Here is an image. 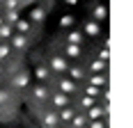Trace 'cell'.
Masks as SVG:
<instances>
[{"mask_svg":"<svg viewBox=\"0 0 133 128\" xmlns=\"http://www.w3.org/2000/svg\"><path fill=\"white\" fill-rule=\"evenodd\" d=\"M51 69H53L55 73H64L66 69H69V62H66L64 57H51Z\"/></svg>","mask_w":133,"mask_h":128,"instance_id":"6da1fadb","label":"cell"},{"mask_svg":"<svg viewBox=\"0 0 133 128\" xmlns=\"http://www.w3.org/2000/svg\"><path fill=\"white\" fill-rule=\"evenodd\" d=\"M90 85L92 87H108V76L106 73H94V76H90Z\"/></svg>","mask_w":133,"mask_h":128,"instance_id":"7a4b0ae2","label":"cell"},{"mask_svg":"<svg viewBox=\"0 0 133 128\" xmlns=\"http://www.w3.org/2000/svg\"><path fill=\"white\" fill-rule=\"evenodd\" d=\"M60 91L66 94V96L74 94V91H76V82H74L71 78H62V80H60Z\"/></svg>","mask_w":133,"mask_h":128,"instance_id":"3957f363","label":"cell"},{"mask_svg":"<svg viewBox=\"0 0 133 128\" xmlns=\"http://www.w3.org/2000/svg\"><path fill=\"white\" fill-rule=\"evenodd\" d=\"M53 105H55V108H60V110H62V108H66V105H69V96H66V94H62V91H57V94L53 96Z\"/></svg>","mask_w":133,"mask_h":128,"instance_id":"277c9868","label":"cell"},{"mask_svg":"<svg viewBox=\"0 0 133 128\" xmlns=\"http://www.w3.org/2000/svg\"><path fill=\"white\" fill-rule=\"evenodd\" d=\"M90 71H92V73H106V71H108V62L94 60V62L90 64Z\"/></svg>","mask_w":133,"mask_h":128,"instance_id":"5b68a950","label":"cell"},{"mask_svg":"<svg viewBox=\"0 0 133 128\" xmlns=\"http://www.w3.org/2000/svg\"><path fill=\"white\" fill-rule=\"evenodd\" d=\"M44 16H46V9H44V7H35V9L30 12V21L39 23V21H44Z\"/></svg>","mask_w":133,"mask_h":128,"instance_id":"8992f818","label":"cell"},{"mask_svg":"<svg viewBox=\"0 0 133 128\" xmlns=\"http://www.w3.org/2000/svg\"><path fill=\"white\" fill-rule=\"evenodd\" d=\"M101 32V27H99V23L96 21H90V23H85V34H90V37H96Z\"/></svg>","mask_w":133,"mask_h":128,"instance_id":"52a82bcc","label":"cell"},{"mask_svg":"<svg viewBox=\"0 0 133 128\" xmlns=\"http://www.w3.org/2000/svg\"><path fill=\"white\" fill-rule=\"evenodd\" d=\"M12 46L14 48H25V44H28V39H25V34H12Z\"/></svg>","mask_w":133,"mask_h":128,"instance_id":"ba28073f","label":"cell"},{"mask_svg":"<svg viewBox=\"0 0 133 128\" xmlns=\"http://www.w3.org/2000/svg\"><path fill=\"white\" fill-rule=\"evenodd\" d=\"M32 94H35V98H39V101H46V98H48V89H46L44 85H37V87L32 89Z\"/></svg>","mask_w":133,"mask_h":128,"instance_id":"9c48e42d","label":"cell"},{"mask_svg":"<svg viewBox=\"0 0 133 128\" xmlns=\"http://www.w3.org/2000/svg\"><path fill=\"white\" fill-rule=\"evenodd\" d=\"M64 53H66V57H80V46H76V44H66V48H64Z\"/></svg>","mask_w":133,"mask_h":128,"instance_id":"30bf717a","label":"cell"},{"mask_svg":"<svg viewBox=\"0 0 133 128\" xmlns=\"http://www.w3.org/2000/svg\"><path fill=\"white\" fill-rule=\"evenodd\" d=\"M85 124H87V117H85V115H74L71 126H69V128H83Z\"/></svg>","mask_w":133,"mask_h":128,"instance_id":"8fae6325","label":"cell"},{"mask_svg":"<svg viewBox=\"0 0 133 128\" xmlns=\"http://www.w3.org/2000/svg\"><path fill=\"white\" fill-rule=\"evenodd\" d=\"M74 115H76V112L66 105V108H62V112L57 115V119H60V121H71V119H74Z\"/></svg>","mask_w":133,"mask_h":128,"instance_id":"7c38bea8","label":"cell"},{"mask_svg":"<svg viewBox=\"0 0 133 128\" xmlns=\"http://www.w3.org/2000/svg\"><path fill=\"white\" fill-rule=\"evenodd\" d=\"M16 21H18V12H16V9H7V14H5V23H7V25H14Z\"/></svg>","mask_w":133,"mask_h":128,"instance_id":"4fadbf2b","label":"cell"},{"mask_svg":"<svg viewBox=\"0 0 133 128\" xmlns=\"http://www.w3.org/2000/svg\"><path fill=\"white\" fill-rule=\"evenodd\" d=\"M66 71H69V76L74 78V80H80V78H85V71H83L80 66H69Z\"/></svg>","mask_w":133,"mask_h":128,"instance_id":"5bb4252c","label":"cell"},{"mask_svg":"<svg viewBox=\"0 0 133 128\" xmlns=\"http://www.w3.org/2000/svg\"><path fill=\"white\" fill-rule=\"evenodd\" d=\"M60 119H57V115H53V112H48V115H44V126L46 128H53L55 124H57Z\"/></svg>","mask_w":133,"mask_h":128,"instance_id":"9a60e30c","label":"cell"},{"mask_svg":"<svg viewBox=\"0 0 133 128\" xmlns=\"http://www.w3.org/2000/svg\"><path fill=\"white\" fill-rule=\"evenodd\" d=\"M106 16H108V9L103 5H96V7H94V18H96V21H103Z\"/></svg>","mask_w":133,"mask_h":128,"instance_id":"2e32d148","label":"cell"},{"mask_svg":"<svg viewBox=\"0 0 133 128\" xmlns=\"http://www.w3.org/2000/svg\"><path fill=\"white\" fill-rule=\"evenodd\" d=\"M28 80H30V76H28V73H18V76L14 78V85H16V87H25Z\"/></svg>","mask_w":133,"mask_h":128,"instance_id":"e0dca14e","label":"cell"},{"mask_svg":"<svg viewBox=\"0 0 133 128\" xmlns=\"http://www.w3.org/2000/svg\"><path fill=\"white\" fill-rule=\"evenodd\" d=\"M14 32H12V25H7V23H2L0 25V39H9Z\"/></svg>","mask_w":133,"mask_h":128,"instance_id":"ac0fdd59","label":"cell"},{"mask_svg":"<svg viewBox=\"0 0 133 128\" xmlns=\"http://www.w3.org/2000/svg\"><path fill=\"white\" fill-rule=\"evenodd\" d=\"M16 30H18V34H25V32H30V23L28 21H16Z\"/></svg>","mask_w":133,"mask_h":128,"instance_id":"d6986e66","label":"cell"},{"mask_svg":"<svg viewBox=\"0 0 133 128\" xmlns=\"http://www.w3.org/2000/svg\"><path fill=\"white\" fill-rule=\"evenodd\" d=\"M101 117H103V110H101V108H90V119H92V121L101 119Z\"/></svg>","mask_w":133,"mask_h":128,"instance_id":"ffe728a7","label":"cell"},{"mask_svg":"<svg viewBox=\"0 0 133 128\" xmlns=\"http://www.w3.org/2000/svg\"><path fill=\"white\" fill-rule=\"evenodd\" d=\"M106 126H108V117L96 119V121H90V128H106Z\"/></svg>","mask_w":133,"mask_h":128,"instance_id":"44dd1931","label":"cell"},{"mask_svg":"<svg viewBox=\"0 0 133 128\" xmlns=\"http://www.w3.org/2000/svg\"><path fill=\"white\" fill-rule=\"evenodd\" d=\"M80 41H83V34H80V32H71V34H69V44L80 46Z\"/></svg>","mask_w":133,"mask_h":128,"instance_id":"7402d4cb","label":"cell"},{"mask_svg":"<svg viewBox=\"0 0 133 128\" xmlns=\"http://www.w3.org/2000/svg\"><path fill=\"white\" fill-rule=\"evenodd\" d=\"M48 73H51V71H48L46 66H37V78H39V80H46Z\"/></svg>","mask_w":133,"mask_h":128,"instance_id":"603a6c76","label":"cell"},{"mask_svg":"<svg viewBox=\"0 0 133 128\" xmlns=\"http://www.w3.org/2000/svg\"><path fill=\"white\" fill-rule=\"evenodd\" d=\"M99 87H92V85H87V89H85V96H90V98H94V96H96V94H99Z\"/></svg>","mask_w":133,"mask_h":128,"instance_id":"cb8c5ba5","label":"cell"},{"mask_svg":"<svg viewBox=\"0 0 133 128\" xmlns=\"http://www.w3.org/2000/svg\"><path fill=\"white\" fill-rule=\"evenodd\" d=\"M9 51H12V46H7V44H0V60H2V57H7V55H9Z\"/></svg>","mask_w":133,"mask_h":128,"instance_id":"d4e9b609","label":"cell"},{"mask_svg":"<svg viewBox=\"0 0 133 128\" xmlns=\"http://www.w3.org/2000/svg\"><path fill=\"white\" fill-rule=\"evenodd\" d=\"M80 105H83V108H94V98H90V96H83Z\"/></svg>","mask_w":133,"mask_h":128,"instance_id":"484cf974","label":"cell"},{"mask_svg":"<svg viewBox=\"0 0 133 128\" xmlns=\"http://www.w3.org/2000/svg\"><path fill=\"white\" fill-rule=\"evenodd\" d=\"M108 57H110V51H108V48H101V51H99V60H101V62H108Z\"/></svg>","mask_w":133,"mask_h":128,"instance_id":"4316f807","label":"cell"},{"mask_svg":"<svg viewBox=\"0 0 133 128\" xmlns=\"http://www.w3.org/2000/svg\"><path fill=\"white\" fill-rule=\"evenodd\" d=\"M60 25H62V27H66V25L71 27V25H74V18H71V16H62V21H60Z\"/></svg>","mask_w":133,"mask_h":128,"instance_id":"83f0119b","label":"cell"},{"mask_svg":"<svg viewBox=\"0 0 133 128\" xmlns=\"http://www.w3.org/2000/svg\"><path fill=\"white\" fill-rule=\"evenodd\" d=\"M7 98H9V94H7V91H0V103L7 101Z\"/></svg>","mask_w":133,"mask_h":128,"instance_id":"f1b7e54d","label":"cell"},{"mask_svg":"<svg viewBox=\"0 0 133 128\" xmlns=\"http://www.w3.org/2000/svg\"><path fill=\"white\" fill-rule=\"evenodd\" d=\"M7 7L9 9H16V0H7Z\"/></svg>","mask_w":133,"mask_h":128,"instance_id":"f546056e","label":"cell"},{"mask_svg":"<svg viewBox=\"0 0 133 128\" xmlns=\"http://www.w3.org/2000/svg\"><path fill=\"white\" fill-rule=\"evenodd\" d=\"M66 2H69V5H74V2H78V0H66Z\"/></svg>","mask_w":133,"mask_h":128,"instance_id":"4dcf8cb0","label":"cell"},{"mask_svg":"<svg viewBox=\"0 0 133 128\" xmlns=\"http://www.w3.org/2000/svg\"><path fill=\"white\" fill-rule=\"evenodd\" d=\"M0 25H2V16H0Z\"/></svg>","mask_w":133,"mask_h":128,"instance_id":"1f68e13d","label":"cell"},{"mask_svg":"<svg viewBox=\"0 0 133 128\" xmlns=\"http://www.w3.org/2000/svg\"><path fill=\"white\" fill-rule=\"evenodd\" d=\"M0 73H2V69H0Z\"/></svg>","mask_w":133,"mask_h":128,"instance_id":"d6a6232c","label":"cell"},{"mask_svg":"<svg viewBox=\"0 0 133 128\" xmlns=\"http://www.w3.org/2000/svg\"><path fill=\"white\" fill-rule=\"evenodd\" d=\"M66 128H69V126H66Z\"/></svg>","mask_w":133,"mask_h":128,"instance_id":"836d02e7","label":"cell"}]
</instances>
